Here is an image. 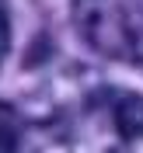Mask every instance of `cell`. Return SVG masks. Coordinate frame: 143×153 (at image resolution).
Returning a JSON list of instances; mask_svg holds the SVG:
<instances>
[{
	"instance_id": "obj_1",
	"label": "cell",
	"mask_w": 143,
	"mask_h": 153,
	"mask_svg": "<svg viewBox=\"0 0 143 153\" xmlns=\"http://www.w3.org/2000/svg\"><path fill=\"white\" fill-rule=\"evenodd\" d=\"M73 28L98 56L143 63V0H73Z\"/></svg>"
},
{
	"instance_id": "obj_2",
	"label": "cell",
	"mask_w": 143,
	"mask_h": 153,
	"mask_svg": "<svg viewBox=\"0 0 143 153\" xmlns=\"http://www.w3.org/2000/svg\"><path fill=\"white\" fill-rule=\"evenodd\" d=\"M112 118L122 139H143V94H119Z\"/></svg>"
},
{
	"instance_id": "obj_3",
	"label": "cell",
	"mask_w": 143,
	"mask_h": 153,
	"mask_svg": "<svg viewBox=\"0 0 143 153\" xmlns=\"http://www.w3.org/2000/svg\"><path fill=\"white\" fill-rule=\"evenodd\" d=\"M18 143V118L7 105H0V153H14Z\"/></svg>"
},
{
	"instance_id": "obj_4",
	"label": "cell",
	"mask_w": 143,
	"mask_h": 153,
	"mask_svg": "<svg viewBox=\"0 0 143 153\" xmlns=\"http://www.w3.org/2000/svg\"><path fill=\"white\" fill-rule=\"evenodd\" d=\"M7 45H10V21H7V10L0 7V59H4Z\"/></svg>"
}]
</instances>
